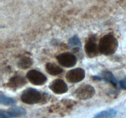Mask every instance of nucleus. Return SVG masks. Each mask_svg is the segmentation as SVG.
I'll list each match as a JSON object with an SVG mask.
<instances>
[{"mask_svg": "<svg viewBox=\"0 0 126 118\" xmlns=\"http://www.w3.org/2000/svg\"><path fill=\"white\" fill-rule=\"evenodd\" d=\"M118 47V42L113 34H106L99 41L100 53L105 55H110L115 53Z\"/></svg>", "mask_w": 126, "mask_h": 118, "instance_id": "1", "label": "nucleus"}, {"mask_svg": "<svg viewBox=\"0 0 126 118\" xmlns=\"http://www.w3.org/2000/svg\"><path fill=\"white\" fill-rule=\"evenodd\" d=\"M20 98L21 100L26 104H33L43 102L45 97L37 90L33 88H28L23 91Z\"/></svg>", "mask_w": 126, "mask_h": 118, "instance_id": "2", "label": "nucleus"}, {"mask_svg": "<svg viewBox=\"0 0 126 118\" xmlns=\"http://www.w3.org/2000/svg\"><path fill=\"white\" fill-rule=\"evenodd\" d=\"M95 93L94 87L89 84H84L79 87L75 92V95L80 100H87L92 98Z\"/></svg>", "mask_w": 126, "mask_h": 118, "instance_id": "3", "label": "nucleus"}, {"mask_svg": "<svg viewBox=\"0 0 126 118\" xmlns=\"http://www.w3.org/2000/svg\"><path fill=\"white\" fill-rule=\"evenodd\" d=\"M59 64L64 67L71 68L75 66L77 62V59L74 54L69 52H65L57 57Z\"/></svg>", "mask_w": 126, "mask_h": 118, "instance_id": "4", "label": "nucleus"}, {"mask_svg": "<svg viewBox=\"0 0 126 118\" xmlns=\"http://www.w3.org/2000/svg\"><path fill=\"white\" fill-rule=\"evenodd\" d=\"M27 77L30 82L36 86H41L47 81V77L42 73L35 70H32L27 73Z\"/></svg>", "mask_w": 126, "mask_h": 118, "instance_id": "5", "label": "nucleus"}, {"mask_svg": "<svg viewBox=\"0 0 126 118\" xmlns=\"http://www.w3.org/2000/svg\"><path fill=\"white\" fill-rule=\"evenodd\" d=\"M86 73L85 71L81 68H77L68 71L66 78L68 82L71 83H76L82 81L84 79Z\"/></svg>", "mask_w": 126, "mask_h": 118, "instance_id": "6", "label": "nucleus"}, {"mask_svg": "<svg viewBox=\"0 0 126 118\" xmlns=\"http://www.w3.org/2000/svg\"><path fill=\"white\" fill-rule=\"evenodd\" d=\"M85 51L89 57H94L100 53L98 45H97L95 38L94 36L90 38L86 43L85 45Z\"/></svg>", "mask_w": 126, "mask_h": 118, "instance_id": "7", "label": "nucleus"}, {"mask_svg": "<svg viewBox=\"0 0 126 118\" xmlns=\"http://www.w3.org/2000/svg\"><path fill=\"white\" fill-rule=\"evenodd\" d=\"M49 88L57 94H63L68 91V86L64 81L62 79H55L50 83Z\"/></svg>", "mask_w": 126, "mask_h": 118, "instance_id": "8", "label": "nucleus"}, {"mask_svg": "<svg viewBox=\"0 0 126 118\" xmlns=\"http://www.w3.org/2000/svg\"><path fill=\"white\" fill-rule=\"evenodd\" d=\"M7 111L12 118H20L27 114V110L23 107L18 106L11 107Z\"/></svg>", "mask_w": 126, "mask_h": 118, "instance_id": "9", "label": "nucleus"}, {"mask_svg": "<svg viewBox=\"0 0 126 118\" xmlns=\"http://www.w3.org/2000/svg\"><path fill=\"white\" fill-rule=\"evenodd\" d=\"M26 84V80L24 77L22 76H16L12 77L9 80L7 85L9 87L13 88H17L22 87Z\"/></svg>", "mask_w": 126, "mask_h": 118, "instance_id": "10", "label": "nucleus"}, {"mask_svg": "<svg viewBox=\"0 0 126 118\" xmlns=\"http://www.w3.org/2000/svg\"><path fill=\"white\" fill-rule=\"evenodd\" d=\"M46 70L48 73L52 76H57L63 72V70L60 66L53 63H47L46 65Z\"/></svg>", "mask_w": 126, "mask_h": 118, "instance_id": "11", "label": "nucleus"}, {"mask_svg": "<svg viewBox=\"0 0 126 118\" xmlns=\"http://www.w3.org/2000/svg\"><path fill=\"white\" fill-rule=\"evenodd\" d=\"M117 111L114 109H107V110L102 111L100 113H97L94 117L95 118H114L116 116Z\"/></svg>", "mask_w": 126, "mask_h": 118, "instance_id": "12", "label": "nucleus"}, {"mask_svg": "<svg viewBox=\"0 0 126 118\" xmlns=\"http://www.w3.org/2000/svg\"><path fill=\"white\" fill-rule=\"evenodd\" d=\"M33 64V60L28 57H24L19 60L18 62V67L22 69H27L31 67Z\"/></svg>", "mask_w": 126, "mask_h": 118, "instance_id": "13", "label": "nucleus"}, {"mask_svg": "<svg viewBox=\"0 0 126 118\" xmlns=\"http://www.w3.org/2000/svg\"><path fill=\"white\" fill-rule=\"evenodd\" d=\"M103 79L107 81V82H109L111 83L114 86H116L118 84V81L114 77V75L111 72L108 71H105L103 73Z\"/></svg>", "mask_w": 126, "mask_h": 118, "instance_id": "14", "label": "nucleus"}, {"mask_svg": "<svg viewBox=\"0 0 126 118\" xmlns=\"http://www.w3.org/2000/svg\"><path fill=\"white\" fill-rule=\"evenodd\" d=\"M0 102L3 105H11L16 103V100L13 98H10V97H7L4 95L2 93L0 95Z\"/></svg>", "mask_w": 126, "mask_h": 118, "instance_id": "15", "label": "nucleus"}, {"mask_svg": "<svg viewBox=\"0 0 126 118\" xmlns=\"http://www.w3.org/2000/svg\"><path fill=\"white\" fill-rule=\"evenodd\" d=\"M68 45L70 47H80L81 46V42L77 36H75L70 39Z\"/></svg>", "mask_w": 126, "mask_h": 118, "instance_id": "16", "label": "nucleus"}, {"mask_svg": "<svg viewBox=\"0 0 126 118\" xmlns=\"http://www.w3.org/2000/svg\"><path fill=\"white\" fill-rule=\"evenodd\" d=\"M0 118H12L9 114L7 111H4L3 110L0 111Z\"/></svg>", "mask_w": 126, "mask_h": 118, "instance_id": "17", "label": "nucleus"}, {"mask_svg": "<svg viewBox=\"0 0 126 118\" xmlns=\"http://www.w3.org/2000/svg\"><path fill=\"white\" fill-rule=\"evenodd\" d=\"M119 86L123 89H126V77L120 81Z\"/></svg>", "mask_w": 126, "mask_h": 118, "instance_id": "18", "label": "nucleus"}, {"mask_svg": "<svg viewBox=\"0 0 126 118\" xmlns=\"http://www.w3.org/2000/svg\"></svg>", "mask_w": 126, "mask_h": 118, "instance_id": "19", "label": "nucleus"}]
</instances>
